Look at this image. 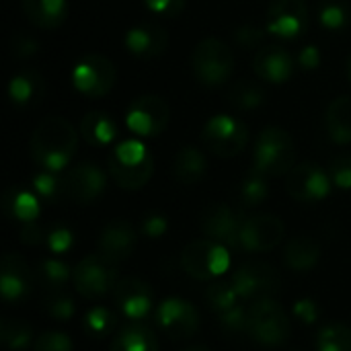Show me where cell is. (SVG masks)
<instances>
[{"mask_svg": "<svg viewBox=\"0 0 351 351\" xmlns=\"http://www.w3.org/2000/svg\"><path fill=\"white\" fill-rule=\"evenodd\" d=\"M29 146L37 165H41L45 171L58 173L72 160L78 146V132L68 119L49 115L37 123Z\"/></svg>", "mask_w": 351, "mask_h": 351, "instance_id": "1", "label": "cell"}, {"mask_svg": "<svg viewBox=\"0 0 351 351\" xmlns=\"http://www.w3.org/2000/svg\"><path fill=\"white\" fill-rule=\"evenodd\" d=\"M109 173L121 189L144 187L154 173V160L148 148L138 140H125L109 156Z\"/></svg>", "mask_w": 351, "mask_h": 351, "instance_id": "2", "label": "cell"}, {"mask_svg": "<svg viewBox=\"0 0 351 351\" xmlns=\"http://www.w3.org/2000/svg\"><path fill=\"white\" fill-rule=\"evenodd\" d=\"M296 146L292 136L278 125L265 128L255 144V160L253 171L263 177H280L288 175L294 169Z\"/></svg>", "mask_w": 351, "mask_h": 351, "instance_id": "3", "label": "cell"}, {"mask_svg": "<svg viewBox=\"0 0 351 351\" xmlns=\"http://www.w3.org/2000/svg\"><path fill=\"white\" fill-rule=\"evenodd\" d=\"M181 265L187 276L199 282H210L220 278L230 267V253L228 247L216 243L212 239L193 241L181 253Z\"/></svg>", "mask_w": 351, "mask_h": 351, "instance_id": "4", "label": "cell"}, {"mask_svg": "<svg viewBox=\"0 0 351 351\" xmlns=\"http://www.w3.org/2000/svg\"><path fill=\"white\" fill-rule=\"evenodd\" d=\"M249 337L267 348L288 341L290 319L274 298H261L249 306Z\"/></svg>", "mask_w": 351, "mask_h": 351, "instance_id": "5", "label": "cell"}, {"mask_svg": "<svg viewBox=\"0 0 351 351\" xmlns=\"http://www.w3.org/2000/svg\"><path fill=\"white\" fill-rule=\"evenodd\" d=\"M191 64H193V72L202 84L218 86V84L226 82V78L232 74L234 58H232L230 47L224 41H220L216 37H208L202 43H197Z\"/></svg>", "mask_w": 351, "mask_h": 351, "instance_id": "6", "label": "cell"}, {"mask_svg": "<svg viewBox=\"0 0 351 351\" xmlns=\"http://www.w3.org/2000/svg\"><path fill=\"white\" fill-rule=\"evenodd\" d=\"M247 140H249L247 125L230 115H216L202 130L204 146L220 158H232L241 154Z\"/></svg>", "mask_w": 351, "mask_h": 351, "instance_id": "7", "label": "cell"}, {"mask_svg": "<svg viewBox=\"0 0 351 351\" xmlns=\"http://www.w3.org/2000/svg\"><path fill=\"white\" fill-rule=\"evenodd\" d=\"M72 282L80 296L95 300L113 292L119 280L113 263H109L101 255H88L74 267Z\"/></svg>", "mask_w": 351, "mask_h": 351, "instance_id": "8", "label": "cell"}, {"mask_svg": "<svg viewBox=\"0 0 351 351\" xmlns=\"http://www.w3.org/2000/svg\"><path fill=\"white\" fill-rule=\"evenodd\" d=\"M237 294L241 300H261V298H271L280 286V274L274 265L265 261H249L243 263L230 278Z\"/></svg>", "mask_w": 351, "mask_h": 351, "instance_id": "9", "label": "cell"}, {"mask_svg": "<svg viewBox=\"0 0 351 351\" xmlns=\"http://www.w3.org/2000/svg\"><path fill=\"white\" fill-rule=\"evenodd\" d=\"M115 66L109 58L101 53L84 56L72 70L74 86L86 97H105L115 86Z\"/></svg>", "mask_w": 351, "mask_h": 351, "instance_id": "10", "label": "cell"}, {"mask_svg": "<svg viewBox=\"0 0 351 351\" xmlns=\"http://www.w3.org/2000/svg\"><path fill=\"white\" fill-rule=\"evenodd\" d=\"M284 239V222L274 214H255L243 218L239 249L249 253L274 251Z\"/></svg>", "mask_w": 351, "mask_h": 351, "instance_id": "11", "label": "cell"}, {"mask_svg": "<svg viewBox=\"0 0 351 351\" xmlns=\"http://www.w3.org/2000/svg\"><path fill=\"white\" fill-rule=\"evenodd\" d=\"M169 117H171V109L162 97L142 95L130 105L125 123L134 134L150 138V136H158L160 132H165Z\"/></svg>", "mask_w": 351, "mask_h": 351, "instance_id": "12", "label": "cell"}, {"mask_svg": "<svg viewBox=\"0 0 351 351\" xmlns=\"http://www.w3.org/2000/svg\"><path fill=\"white\" fill-rule=\"evenodd\" d=\"M156 325L171 339H189L199 329V313L189 300L167 298L156 308Z\"/></svg>", "mask_w": 351, "mask_h": 351, "instance_id": "13", "label": "cell"}, {"mask_svg": "<svg viewBox=\"0 0 351 351\" xmlns=\"http://www.w3.org/2000/svg\"><path fill=\"white\" fill-rule=\"evenodd\" d=\"M308 6L304 0H271L267 8V31L284 39H296L308 29Z\"/></svg>", "mask_w": 351, "mask_h": 351, "instance_id": "14", "label": "cell"}, {"mask_svg": "<svg viewBox=\"0 0 351 351\" xmlns=\"http://www.w3.org/2000/svg\"><path fill=\"white\" fill-rule=\"evenodd\" d=\"M286 189L298 202H321L331 191V177L319 165L302 162L288 173Z\"/></svg>", "mask_w": 351, "mask_h": 351, "instance_id": "15", "label": "cell"}, {"mask_svg": "<svg viewBox=\"0 0 351 351\" xmlns=\"http://www.w3.org/2000/svg\"><path fill=\"white\" fill-rule=\"evenodd\" d=\"M199 226L204 234L216 243L239 249L243 218L226 204H212L202 212Z\"/></svg>", "mask_w": 351, "mask_h": 351, "instance_id": "16", "label": "cell"}, {"mask_svg": "<svg viewBox=\"0 0 351 351\" xmlns=\"http://www.w3.org/2000/svg\"><path fill=\"white\" fill-rule=\"evenodd\" d=\"M105 185H107L105 173L90 162H82V165L72 167L66 173V177L62 179L64 195H68L76 204L95 202L103 193Z\"/></svg>", "mask_w": 351, "mask_h": 351, "instance_id": "17", "label": "cell"}, {"mask_svg": "<svg viewBox=\"0 0 351 351\" xmlns=\"http://www.w3.org/2000/svg\"><path fill=\"white\" fill-rule=\"evenodd\" d=\"M136 245H138V234L132 228V224H128L123 220L109 222L101 230L99 241H97L99 255L113 265L130 259L132 253L136 251Z\"/></svg>", "mask_w": 351, "mask_h": 351, "instance_id": "18", "label": "cell"}, {"mask_svg": "<svg viewBox=\"0 0 351 351\" xmlns=\"http://www.w3.org/2000/svg\"><path fill=\"white\" fill-rule=\"evenodd\" d=\"M115 306L128 321H144L152 306L150 286L140 278H123L113 290Z\"/></svg>", "mask_w": 351, "mask_h": 351, "instance_id": "19", "label": "cell"}, {"mask_svg": "<svg viewBox=\"0 0 351 351\" xmlns=\"http://www.w3.org/2000/svg\"><path fill=\"white\" fill-rule=\"evenodd\" d=\"M33 286V271L31 267L12 253L2 257L0 265V292L6 302H19L31 292Z\"/></svg>", "mask_w": 351, "mask_h": 351, "instance_id": "20", "label": "cell"}, {"mask_svg": "<svg viewBox=\"0 0 351 351\" xmlns=\"http://www.w3.org/2000/svg\"><path fill=\"white\" fill-rule=\"evenodd\" d=\"M253 70H255V74L261 80L280 84V82H286L292 76L294 60H292V56L284 47L267 45V47H261L255 53V58H253Z\"/></svg>", "mask_w": 351, "mask_h": 351, "instance_id": "21", "label": "cell"}, {"mask_svg": "<svg viewBox=\"0 0 351 351\" xmlns=\"http://www.w3.org/2000/svg\"><path fill=\"white\" fill-rule=\"evenodd\" d=\"M125 45L138 58H156L167 49L169 35L156 23H140L128 31Z\"/></svg>", "mask_w": 351, "mask_h": 351, "instance_id": "22", "label": "cell"}, {"mask_svg": "<svg viewBox=\"0 0 351 351\" xmlns=\"http://www.w3.org/2000/svg\"><path fill=\"white\" fill-rule=\"evenodd\" d=\"M8 95L16 107H31L37 105L45 95V80L39 70L27 68L12 76L8 84Z\"/></svg>", "mask_w": 351, "mask_h": 351, "instance_id": "23", "label": "cell"}, {"mask_svg": "<svg viewBox=\"0 0 351 351\" xmlns=\"http://www.w3.org/2000/svg\"><path fill=\"white\" fill-rule=\"evenodd\" d=\"M111 351H158V339L142 321H130L115 335Z\"/></svg>", "mask_w": 351, "mask_h": 351, "instance_id": "24", "label": "cell"}, {"mask_svg": "<svg viewBox=\"0 0 351 351\" xmlns=\"http://www.w3.org/2000/svg\"><path fill=\"white\" fill-rule=\"evenodd\" d=\"M27 19L41 29H56L68 12L66 0H21Z\"/></svg>", "mask_w": 351, "mask_h": 351, "instance_id": "25", "label": "cell"}, {"mask_svg": "<svg viewBox=\"0 0 351 351\" xmlns=\"http://www.w3.org/2000/svg\"><path fill=\"white\" fill-rule=\"evenodd\" d=\"M284 259L290 269L298 274H306L317 267L321 259V245L311 237H296L288 243L284 251Z\"/></svg>", "mask_w": 351, "mask_h": 351, "instance_id": "26", "label": "cell"}, {"mask_svg": "<svg viewBox=\"0 0 351 351\" xmlns=\"http://www.w3.org/2000/svg\"><path fill=\"white\" fill-rule=\"evenodd\" d=\"M80 134L90 146H105L117 138V123L105 111H90L80 121Z\"/></svg>", "mask_w": 351, "mask_h": 351, "instance_id": "27", "label": "cell"}, {"mask_svg": "<svg viewBox=\"0 0 351 351\" xmlns=\"http://www.w3.org/2000/svg\"><path fill=\"white\" fill-rule=\"evenodd\" d=\"M206 158L204 154L193 148V146H185L177 152L175 156V165H173V173L177 177L179 183L183 185H195L204 179L206 175Z\"/></svg>", "mask_w": 351, "mask_h": 351, "instance_id": "28", "label": "cell"}, {"mask_svg": "<svg viewBox=\"0 0 351 351\" xmlns=\"http://www.w3.org/2000/svg\"><path fill=\"white\" fill-rule=\"evenodd\" d=\"M327 130L333 142L350 144L351 142V97H337L327 109Z\"/></svg>", "mask_w": 351, "mask_h": 351, "instance_id": "29", "label": "cell"}, {"mask_svg": "<svg viewBox=\"0 0 351 351\" xmlns=\"http://www.w3.org/2000/svg\"><path fill=\"white\" fill-rule=\"evenodd\" d=\"M4 210L12 218L25 222H35L39 216V202L33 193L23 189H10L4 195Z\"/></svg>", "mask_w": 351, "mask_h": 351, "instance_id": "30", "label": "cell"}, {"mask_svg": "<svg viewBox=\"0 0 351 351\" xmlns=\"http://www.w3.org/2000/svg\"><path fill=\"white\" fill-rule=\"evenodd\" d=\"M35 278H37L39 286L45 288L49 294L62 292V288L66 286V282L70 278V267L60 259H45L39 263Z\"/></svg>", "mask_w": 351, "mask_h": 351, "instance_id": "31", "label": "cell"}, {"mask_svg": "<svg viewBox=\"0 0 351 351\" xmlns=\"http://www.w3.org/2000/svg\"><path fill=\"white\" fill-rule=\"evenodd\" d=\"M263 99H265L263 88L251 80H239L228 90V101L241 111H249V109L259 107L263 103Z\"/></svg>", "mask_w": 351, "mask_h": 351, "instance_id": "32", "label": "cell"}, {"mask_svg": "<svg viewBox=\"0 0 351 351\" xmlns=\"http://www.w3.org/2000/svg\"><path fill=\"white\" fill-rule=\"evenodd\" d=\"M2 343L12 351L27 350L33 343V329L23 319L2 321Z\"/></svg>", "mask_w": 351, "mask_h": 351, "instance_id": "33", "label": "cell"}, {"mask_svg": "<svg viewBox=\"0 0 351 351\" xmlns=\"http://www.w3.org/2000/svg\"><path fill=\"white\" fill-rule=\"evenodd\" d=\"M319 351H351V329L348 325L333 323L319 331L317 335Z\"/></svg>", "mask_w": 351, "mask_h": 351, "instance_id": "34", "label": "cell"}, {"mask_svg": "<svg viewBox=\"0 0 351 351\" xmlns=\"http://www.w3.org/2000/svg\"><path fill=\"white\" fill-rule=\"evenodd\" d=\"M319 21L325 29L339 31L350 25V6L343 0H323L319 4Z\"/></svg>", "mask_w": 351, "mask_h": 351, "instance_id": "35", "label": "cell"}, {"mask_svg": "<svg viewBox=\"0 0 351 351\" xmlns=\"http://www.w3.org/2000/svg\"><path fill=\"white\" fill-rule=\"evenodd\" d=\"M115 315L105 306H95L84 315V331L95 339L109 337L115 331Z\"/></svg>", "mask_w": 351, "mask_h": 351, "instance_id": "36", "label": "cell"}, {"mask_svg": "<svg viewBox=\"0 0 351 351\" xmlns=\"http://www.w3.org/2000/svg\"><path fill=\"white\" fill-rule=\"evenodd\" d=\"M206 300L210 304L212 311L216 313H226L230 308H234L239 304V294L232 286V282H216L214 286H210L206 290Z\"/></svg>", "mask_w": 351, "mask_h": 351, "instance_id": "37", "label": "cell"}, {"mask_svg": "<svg viewBox=\"0 0 351 351\" xmlns=\"http://www.w3.org/2000/svg\"><path fill=\"white\" fill-rule=\"evenodd\" d=\"M267 193H269V189H267L265 177L253 171V173L243 181V187H241V202H243V206H247V208H255V206H259L261 202H265Z\"/></svg>", "mask_w": 351, "mask_h": 351, "instance_id": "38", "label": "cell"}, {"mask_svg": "<svg viewBox=\"0 0 351 351\" xmlns=\"http://www.w3.org/2000/svg\"><path fill=\"white\" fill-rule=\"evenodd\" d=\"M220 327L226 335H249V308L237 304L220 315Z\"/></svg>", "mask_w": 351, "mask_h": 351, "instance_id": "39", "label": "cell"}, {"mask_svg": "<svg viewBox=\"0 0 351 351\" xmlns=\"http://www.w3.org/2000/svg\"><path fill=\"white\" fill-rule=\"evenodd\" d=\"M45 313L58 321V323H66L74 317L76 313V306H74V300L70 296H66L64 292H51L49 298L45 300Z\"/></svg>", "mask_w": 351, "mask_h": 351, "instance_id": "40", "label": "cell"}, {"mask_svg": "<svg viewBox=\"0 0 351 351\" xmlns=\"http://www.w3.org/2000/svg\"><path fill=\"white\" fill-rule=\"evenodd\" d=\"M33 351H74V346L66 333L49 331L35 339Z\"/></svg>", "mask_w": 351, "mask_h": 351, "instance_id": "41", "label": "cell"}, {"mask_svg": "<svg viewBox=\"0 0 351 351\" xmlns=\"http://www.w3.org/2000/svg\"><path fill=\"white\" fill-rule=\"evenodd\" d=\"M329 177L339 189H351V156L343 154L331 160L329 165Z\"/></svg>", "mask_w": 351, "mask_h": 351, "instance_id": "42", "label": "cell"}, {"mask_svg": "<svg viewBox=\"0 0 351 351\" xmlns=\"http://www.w3.org/2000/svg\"><path fill=\"white\" fill-rule=\"evenodd\" d=\"M33 185H35V191L45 197V199H53L58 193H64L62 191V181L58 177H53L51 171H45V173H39L35 179H33Z\"/></svg>", "mask_w": 351, "mask_h": 351, "instance_id": "43", "label": "cell"}, {"mask_svg": "<svg viewBox=\"0 0 351 351\" xmlns=\"http://www.w3.org/2000/svg\"><path fill=\"white\" fill-rule=\"evenodd\" d=\"M148 10L160 16H179L185 8V0H144Z\"/></svg>", "mask_w": 351, "mask_h": 351, "instance_id": "44", "label": "cell"}, {"mask_svg": "<svg viewBox=\"0 0 351 351\" xmlns=\"http://www.w3.org/2000/svg\"><path fill=\"white\" fill-rule=\"evenodd\" d=\"M72 243H74V237H72V232L68 230V228H53L49 234H47V247H49V251L51 253H56V255H62V253H66L70 247H72Z\"/></svg>", "mask_w": 351, "mask_h": 351, "instance_id": "45", "label": "cell"}, {"mask_svg": "<svg viewBox=\"0 0 351 351\" xmlns=\"http://www.w3.org/2000/svg\"><path fill=\"white\" fill-rule=\"evenodd\" d=\"M294 315L298 317V321H302L304 325H313L319 321V304L311 298H302L298 302H294Z\"/></svg>", "mask_w": 351, "mask_h": 351, "instance_id": "46", "label": "cell"}, {"mask_svg": "<svg viewBox=\"0 0 351 351\" xmlns=\"http://www.w3.org/2000/svg\"><path fill=\"white\" fill-rule=\"evenodd\" d=\"M234 37L243 47H259V43L263 41V31L253 25H245V27L237 29Z\"/></svg>", "mask_w": 351, "mask_h": 351, "instance_id": "47", "label": "cell"}, {"mask_svg": "<svg viewBox=\"0 0 351 351\" xmlns=\"http://www.w3.org/2000/svg\"><path fill=\"white\" fill-rule=\"evenodd\" d=\"M12 51L19 58H29L37 51V41L33 37H29L27 33H16L12 37Z\"/></svg>", "mask_w": 351, "mask_h": 351, "instance_id": "48", "label": "cell"}, {"mask_svg": "<svg viewBox=\"0 0 351 351\" xmlns=\"http://www.w3.org/2000/svg\"><path fill=\"white\" fill-rule=\"evenodd\" d=\"M167 218L165 216H160V214H150L146 220H144V224H142V232L146 234V237H150V239H158V237H162L165 232H167Z\"/></svg>", "mask_w": 351, "mask_h": 351, "instance_id": "49", "label": "cell"}, {"mask_svg": "<svg viewBox=\"0 0 351 351\" xmlns=\"http://www.w3.org/2000/svg\"><path fill=\"white\" fill-rule=\"evenodd\" d=\"M43 239H47V237L43 234V228L37 222H25L23 224V228H21V243L23 245H29V247L41 245Z\"/></svg>", "mask_w": 351, "mask_h": 351, "instance_id": "50", "label": "cell"}, {"mask_svg": "<svg viewBox=\"0 0 351 351\" xmlns=\"http://www.w3.org/2000/svg\"><path fill=\"white\" fill-rule=\"evenodd\" d=\"M298 64L304 68V70H311V68H317L321 64V53L315 45H308L304 47L300 53H298Z\"/></svg>", "mask_w": 351, "mask_h": 351, "instance_id": "51", "label": "cell"}, {"mask_svg": "<svg viewBox=\"0 0 351 351\" xmlns=\"http://www.w3.org/2000/svg\"><path fill=\"white\" fill-rule=\"evenodd\" d=\"M183 351H208V350H204V348H187V350H183Z\"/></svg>", "mask_w": 351, "mask_h": 351, "instance_id": "52", "label": "cell"}, {"mask_svg": "<svg viewBox=\"0 0 351 351\" xmlns=\"http://www.w3.org/2000/svg\"><path fill=\"white\" fill-rule=\"evenodd\" d=\"M348 70H350V76H351V56H350V60H348Z\"/></svg>", "mask_w": 351, "mask_h": 351, "instance_id": "53", "label": "cell"}]
</instances>
